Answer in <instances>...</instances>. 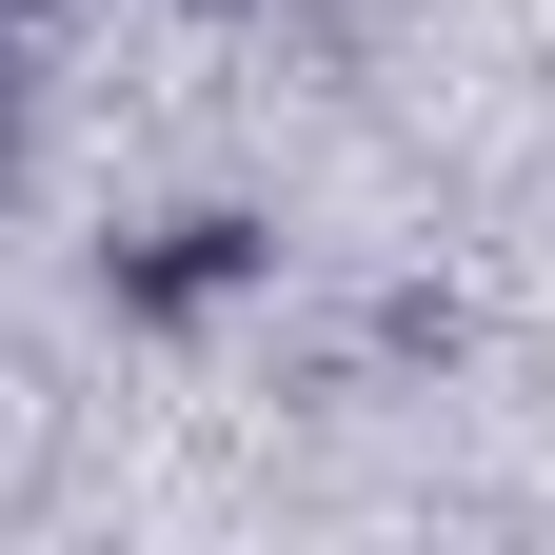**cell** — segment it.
I'll return each mask as SVG.
<instances>
[{
	"mask_svg": "<svg viewBox=\"0 0 555 555\" xmlns=\"http://www.w3.org/2000/svg\"><path fill=\"white\" fill-rule=\"evenodd\" d=\"M198 21H258V0H198Z\"/></svg>",
	"mask_w": 555,
	"mask_h": 555,
	"instance_id": "7a4b0ae2",
	"label": "cell"
},
{
	"mask_svg": "<svg viewBox=\"0 0 555 555\" xmlns=\"http://www.w3.org/2000/svg\"><path fill=\"white\" fill-rule=\"evenodd\" d=\"M278 278V238L238 219V198H179V219H139V238H100V298L119 318H159V337H198V318H238Z\"/></svg>",
	"mask_w": 555,
	"mask_h": 555,
	"instance_id": "6da1fadb",
	"label": "cell"
},
{
	"mask_svg": "<svg viewBox=\"0 0 555 555\" xmlns=\"http://www.w3.org/2000/svg\"><path fill=\"white\" fill-rule=\"evenodd\" d=\"M0 21H40V0H0Z\"/></svg>",
	"mask_w": 555,
	"mask_h": 555,
	"instance_id": "3957f363",
	"label": "cell"
}]
</instances>
